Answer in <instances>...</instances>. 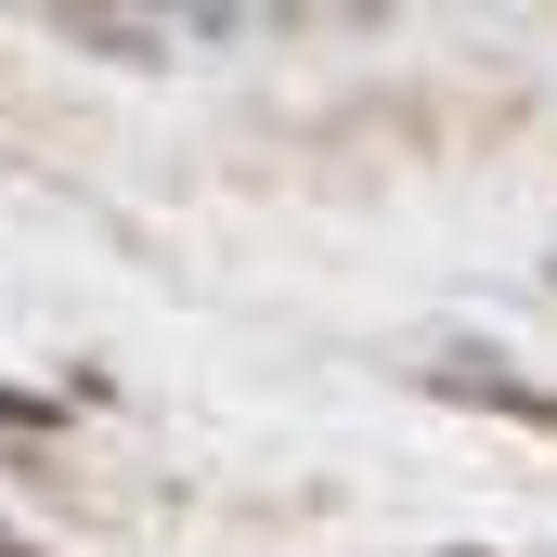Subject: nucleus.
<instances>
[{"label":"nucleus","mask_w":557,"mask_h":557,"mask_svg":"<svg viewBox=\"0 0 557 557\" xmlns=\"http://www.w3.org/2000/svg\"><path fill=\"white\" fill-rule=\"evenodd\" d=\"M0 557H26V545H0Z\"/></svg>","instance_id":"nucleus-4"},{"label":"nucleus","mask_w":557,"mask_h":557,"mask_svg":"<svg viewBox=\"0 0 557 557\" xmlns=\"http://www.w3.org/2000/svg\"><path fill=\"white\" fill-rule=\"evenodd\" d=\"M454 557H480V545H454Z\"/></svg>","instance_id":"nucleus-5"},{"label":"nucleus","mask_w":557,"mask_h":557,"mask_svg":"<svg viewBox=\"0 0 557 557\" xmlns=\"http://www.w3.org/2000/svg\"><path fill=\"white\" fill-rule=\"evenodd\" d=\"M52 26H65L78 52H104V65H156V52H169V26H156V13H78V0H65Z\"/></svg>","instance_id":"nucleus-2"},{"label":"nucleus","mask_w":557,"mask_h":557,"mask_svg":"<svg viewBox=\"0 0 557 557\" xmlns=\"http://www.w3.org/2000/svg\"><path fill=\"white\" fill-rule=\"evenodd\" d=\"M428 389H441V403H493V416L557 428V389H532V376H493V363H428Z\"/></svg>","instance_id":"nucleus-1"},{"label":"nucleus","mask_w":557,"mask_h":557,"mask_svg":"<svg viewBox=\"0 0 557 557\" xmlns=\"http://www.w3.org/2000/svg\"><path fill=\"white\" fill-rule=\"evenodd\" d=\"M0 428H13V441H52V428H65V416H52L39 389H0Z\"/></svg>","instance_id":"nucleus-3"}]
</instances>
